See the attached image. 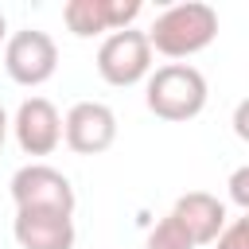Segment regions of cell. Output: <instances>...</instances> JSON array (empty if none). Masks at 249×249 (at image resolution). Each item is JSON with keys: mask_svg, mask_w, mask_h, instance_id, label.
<instances>
[{"mask_svg": "<svg viewBox=\"0 0 249 249\" xmlns=\"http://www.w3.org/2000/svg\"><path fill=\"white\" fill-rule=\"evenodd\" d=\"M233 132H237V140L249 144V97L237 101V109H233Z\"/></svg>", "mask_w": 249, "mask_h": 249, "instance_id": "obj_14", "label": "cell"}, {"mask_svg": "<svg viewBox=\"0 0 249 249\" xmlns=\"http://www.w3.org/2000/svg\"><path fill=\"white\" fill-rule=\"evenodd\" d=\"M214 249H249V214L237 218V222H230L222 230V237L214 241Z\"/></svg>", "mask_w": 249, "mask_h": 249, "instance_id": "obj_12", "label": "cell"}, {"mask_svg": "<svg viewBox=\"0 0 249 249\" xmlns=\"http://www.w3.org/2000/svg\"><path fill=\"white\" fill-rule=\"evenodd\" d=\"M4 136H8V113H4V105H0V148H4Z\"/></svg>", "mask_w": 249, "mask_h": 249, "instance_id": "obj_15", "label": "cell"}, {"mask_svg": "<svg viewBox=\"0 0 249 249\" xmlns=\"http://www.w3.org/2000/svg\"><path fill=\"white\" fill-rule=\"evenodd\" d=\"M144 101L160 121H191L206 109V78L198 66L167 62L148 78Z\"/></svg>", "mask_w": 249, "mask_h": 249, "instance_id": "obj_2", "label": "cell"}, {"mask_svg": "<svg viewBox=\"0 0 249 249\" xmlns=\"http://www.w3.org/2000/svg\"><path fill=\"white\" fill-rule=\"evenodd\" d=\"M4 35H8V19H4V12H0V43H4Z\"/></svg>", "mask_w": 249, "mask_h": 249, "instance_id": "obj_16", "label": "cell"}, {"mask_svg": "<svg viewBox=\"0 0 249 249\" xmlns=\"http://www.w3.org/2000/svg\"><path fill=\"white\" fill-rule=\"evenodd\" d=\"M152 70V43L148 31L124 27L105 35V43L97 47V74L109 86H136L140 78H148Z\"/></svg>", "mask_w": 249, "mask_h": 249, "instance_id": "obj_3", "label": "cell"}, {"mask_svg": "<svg viewBox=\"0 0 249 249\" xmlns=\"http://www.w3.org/2000/svg\"><path fill=\"white\" fill-rule=\"evenodd\" d=\"M62 136H66L70 152L97 156V152L113 148V140H117V113L105 101H78L62 121Z\"/></svg>", "mask_w": 249, "mask_h": 249, "instance_id": "obj_6", "label": "cell"}, {"mask_svg": "<svg viewBox=\"0 0 249 249\" xmlns=\"http://www.w3.org/2000/svg\"><path fill=\"white\" fill-rule=\"evenodd\" d=\"M12 128H16V140L27 156H51L62 140V117L47 97H27L16 109Z\"/></svg>", "mask_w": 249, "mask_h": 249, "instance_id": "obj_8", "label": "cell"}, {"mask_svg": "<svg viewBox=\"0 0 249 249\" xmlns=\"http://www.w3.org/2000/svg\"><path fill=\"white\" fill-rule=\"evenodd\" d=\"M144 249H195V241H191V233H187V230L167 214V218H160V222H156V230L148 233Z\"/></svg>", "mask_w": 249, "mask_h": 249, "instance_id": "obj_11", "label": "cell"}, {"mask_svg": "<svg viewBox=\"0 0 249 249\" xmlns=\"http://www.w3.org/2000/svg\"><path fill=\"white\" fill-rule=\"evenodd\" d=\"M171 218L191 233L195 245H210V241H218L222 230H226V206H222L214 195H206V191L183 195V198L175 202Z\"/></svg>", "mask_w": 249, "mask_h": 249, "instance_id": "obj_10", "label": "cell"}, {"mask_svg": "<svg viewBox=\"0 0 249 249\" xmlns=\"http://www.w3.org/2000/svg\"><path fill=\"white\" fill-rule=\"evenodd\" d=\"M218 35V12L210 4L187 0V4H171L167 12L156 16V23L148 27V43L152 51L167 54V58H187L198 54L214 43Z\"/></svg>", "mask_w": 249, "mask_h": 249, "instance_id": "obj_1", "label": "cell"}, {"mask_svg": "<svg viewBox=\"0 0 249 249\" xmlns=\"http://www.w3.org/2000/svg\"><path fill=\"white\" fill-rule=\"evenodd\" d=\"M4 66H8V78L19 82V86H43L54 66H58V47L47 31H16L4 47Z\"/></svg>", "mask_w": 249, "mask_h": 249, "instance_id": "obj_5", "label": "cell"}, {"mask_svg": "<svg viewBox=\"0 0 249 249\" xmlns=\"http://www.w3.org/2000/svg\"><path fill=\"white\" fill-rule=\"evenodd\" d=\"M12 198H16V210H54L74 218V187L51 163L19 167L12 175Z\"/></svg>", "mask_w": 249, "mask_h": 249, "instance_id": "obj_4", "label": "cell"}, {"mask_svg": "<svg viewBox=\"0 0 249 249\" xmlns=\"http://www.w3.org/2000/svg\"><path fill=\"white\" fill-rule=\"evenodd\" d=\"M12 237L19 249H74V218L54 210H16Z\"/></svg>", "mask_w": 249, "mask_h": 249, "instance_id": "obj_9", "label": "cell"}, {"mask_svg": "<svg viewBox=\"0 0 249 249\" xmlns=\"http://www.w3.org/2000/svg\"><path fill=\"white\" fill-rule=\"evenodd\" d=\"M140 16V0H70L62 8L66 27L78 39L101 35V31H124Z\"/></svg>", "mask_w": 249, "mask_h": 249, "instance_id": "obj_7", "label": "cell"}, {"mask_svg": "<svg viewBox=\"0 0 249 249\" xmlns=\"http://www.w3.org/2000/svg\"><path fill=\"white\" fill-rule=\"evenodd\" d=\"M226 187H230V198L249 214V163H245V167H237V171L230 175V183H226Z\"/></svg>", "mask_w": 249, "mask_h": 249, "instance_id": "obj_13", "label": "cell"}]
</instances>
